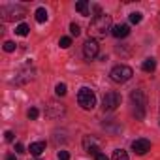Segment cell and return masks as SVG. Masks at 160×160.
Here are the masks:
<instances>
[{
    "instance_id": "obj_24",
    "label": "cell",
    "mask_w": 160,
    "mask_h": 160,
    "mask_svg": "<svg viewBox=\"0 0 160 160\" xmlns=\"http://www.w3.org/2000/svg\"><path fill=\"white\" fill-rule=\"evenodd\" d=\"M68 158H70L68 151H58V160H68Z\"/></svg>"
},
{
    "instance_id": "obj_9",
    "label": "cell",
    "mask_w": 160,
    "mask_h": 160,
    "mask_svg": "<svg viewBox=\"0 0 160 160\" xmlns=\"http://www.w3.org/2000/svg\"><path fill=\"white\" fill-rule=\"evenodd\" d=\"M32 70H23V72H19V75H15V83L17 85H23V83H28V81H32Z\"/></svg>"
},
{
    "instance_id": "obj_11",
    "label": "cell",
    "mask_w": 160,
    "mask_h": 160,
    "mask_svg": "<svg viewBox=\"0 0 160 160\" xmlns=\"http://www.w3.org/2000/svg\"><path fill=\"white\" fill-rule=\"evenodd\" d=\"M75 10L81 15H89V2L87 0H79V2H75Z\"/></svg>"
},
{
    "instance_id": "obj_22",
    "label": "cell",
    "mask_w": 160,
    "mask_h": 160,
    "mask_svg": "<svg viewBox=\"0 0 160 160\" xmlns=\"http://www.w3.org/2000/svg\"><path fill=\"white\" fill-rule=\"evenodd\" d=\"M27 115H28V119H32V121H34V119H38V115H40V111H38L36 108H30Z\"/></svg>"
},
{
    "instance_id": "obj_15",
    "label": "cell",
    "mask_w": 160,
    "mask_h": 160,
    "mask_svg": "<svg viewBox=\"0 0 160 160\" xmlns=\"http://www.w3.org/2000/svg\"><path fill=\"white\" fill-rule=\"evenodd\" d=\"M64 109H58V106L57 104H49V109H47V115L49 117H57V115H60Z\"/></svg>"
},
{
    "instance_id": "obj_13",
    "label": "cell",
    "mask_w": 160,
    "mask_h": 160,
    "mask_svg": "<svg viewBox=\"0 0 160 160\" xmlns=\"http://www.w3.org/2000/svg\"><path fill=\"white\" fill-rule=\"evenodd\" d=\"M36 21L38 23H45L47 21V10L45 8H38L36 10Z\"/></svg>"
},
{
    "instance_id": "obj_25",
    "label": "cell",
    "mask_w": 160,
    "mask_h": 160,
    "mask_svg": "<svg viewBox=\"0 0 160 160\" xmlns=\"http://www.w3.org/2000/svg\"><path fill=\"white\" fill-rule=\"evenodd\" d=\"M15 152H19V154H23V152H25V147H23V143H15Z\"/></svg>"
},
{
    "instance_id": "obj_7",
    "label": "cell",
    "mask_w": 160,
    "mask_h": 160,
    "mask_svg": "<svg viewBox=\"0 0 160 160\" xmlns=\"http://www.w3.org/2000/svg\"><path fill=\"white\" fill-rule=\"evenodd\" d=\"M132 151L136 152V154H145L147 151H151V141L149 139H136V141H132Z\"/></svg>"
},
{
    "instance_id": "obj_18",
    "label": "cell",
    "mask_w": 160,
    "mask_h": 160,
    "mask_svg": "<svg viewBox=\"0 0 160 160\" xmlns=\"http://www.w3.org/2000/svg\"><path fill=\"white\" fill-rule=\"evenodd\" d=\"M70 34H72V36H75V38L81 34V28H79V25H77V23H72V25H70Z\"/></svg>"
},
{
    "instance_id": "obj_17",
    "label": "cell",
    "mask_w": 160,
    "mask_h": 160,
    "mask_svg": "<svg viewBox=\"0 0 160 160\" xmlns=\"http://www.w3.org/2000/svg\"><path fill=\"white\" fill-rule=\"evenodd\" d=\"M141 19H143V17H141V13H138V12L130 13V23H132V25H139V23H141Z\"/></svg>"
},
{
    "instance_id": "obj_16",
    "label": "cell",
    "mask_w": 160,
    "mask_h": 160,
    "mask_svg": "<svg viewBox=\"0 0 160 160\" xmlns=\"http://www.w3.org/2000/svg\"><path fill=\"white\" fill-rule=\"evenodd\" d=\"M113 160H128V154H126V151H122V149H117V151H113Z\"/></svg>"
},
{
    "instance_id": "obj_5",
    "label": "cell",
    "mask_w": 160,
    "mask_h": 160,
    "mask_svg": "<svg viewBox=\"0 0 160 160\" xmlns=\"http://www.w3.org/2000/svg\"><path fill=\"white\" fill-rule=\"evenodd\" d=\"M119 106H121V94L119 92H108L102 100L104 111H115Z\"/></svg>"
},
{
    "instance_id": "obj_3",
    "label": "cell",
    "mask_w": 160,
    "mask_h": 160,
    "mask_svg": "<svg viewBox=\"0 0 160 160\" xmlns=\"http://www.w3.org/2000/svg\"><path fill=\"white\" fill-rule=\"evenodd\" d=\"M77 102H79V106H81L85 111H91L96 106V96H94V92L91 89L83 87V89H79V92H77Z\"/></svg>"
},
{
    "instance_id": "obj_6",
    "label": "cell",
    "mask_w": 160,
    "mask_h": 160,
    "mask_svg": "<svg viewBox=\"0 0 160 160\" xmlns=\"http://www.w3.org/2000/svg\"><path fill=\"white\" fill-rule=\"evenodd\" d=\"M132 102H134V108L138 109V111H136V115L141 119V117L145 115V104H147L143 91H134V92H132Z\"/></svg>"
},
{
    "instance_id": "obj_28",
    "label": "cell",
    "mask_w": 160,
    "mask_h": 160,
    "mask_svg": "<svg viewBox=\"0 0 160 160\" xmlns=\"http://www.w3.org/2000/svg\"><path fill=\"white\" fill-rule=\"evenodd\" d=\"M36 160H40V158H36Z\"/></svg>"
},
{
    "instance_id": "obj_27",
    "label": "cell",
    "mask_w": 160,
    "mask_h": 160,
    "mask_svg": "<svg viewBox=\"0 0 160 160\" xmlns=\"http://www.w3.org/2000/svg\"><path fill=\"white\" fill-rule=\"evenodd\" d=\"M6 160H19V158H15V154H6Z\"/></svg>"
},
{
    "instance_id": "obj_2",
    "label": "cell",
    "mask_w": 160,
    "mask_h": 160,
    "mask_svg": "<svg viewBox=\"0 0 160 160\" xmlns=\"http://www.w3.org/2000/svg\"><path fill=\"white\" fill-rule=\"evenodd\" d=\"M132 75H134L132 68L130 66H124V64H119V66H115L109 72L111 81H115V83H126V81H130V79H132Z\"/></svg>"
},
{
    "instance_id": "obj_4",
    "label": "cell",
    "mask_w": 160,
    "mask_h": 160,
    "mask_svg": "<svg viewBox=\"0 0 160 160\" xmlns=\"http://www.w3.org/2000/svg\"><path fill=\"white\" fill-rule=\"evenodd\" d=\"M98 53H100V45H98V42H96L94 38H89V40L83 43V57H85L87 60H92V58L98 57Z\"/></svg>"
},
{
    "instance_id": "obj_1",
    "label": "cell",
    "mask_w": 160,
    "mask_h": 160,
    "mask_svg": "<svg viewBox=\"0 0 160 160\" xmlns=\"http://www.w3.org/2000/svg\"><path fill=\"white\" fill-rule=\"evenodd\" d=\"M111 17L108 13H102V15H94V19L91 21V27H89V34L92 38H106L109 32H111Z\"/></svg>"
},
{
    "instance_id": "obj_26",
    "label": "cell",
    "mask_w": 160,
    "mask_h": 160,
    "mask_svg": "<svg viewBox=\"0 0 160 160\" xmlns=\"http://www.w3.org/2000/svg\"><path fill=\"white\" fill-rule=\"evenodd\" d=\"M96 160H108V156H106L104 152H98V154H96Z\"/></svg>"
},
{
    "instance_id": "obj_19",
    "label": "cell",
    "mask_w": 160,
    "mask_h": 160,
    "mask_svg": "<svg viewBox=\"0 0 160 160\" xmlns=\"http://www.w3.org/2000/svg\"><path fill=\"white\" fill-rule=\"evenodd\" d=\"M58 45H60L62 49H68V47L72 45V38H68V36H64V38H60V42H58Z\"/></svg>"
},
{
    "instance_id": "obj_21",
    "label": "cell",
    "mask_w": 160,
    "mask_h": 160,
    "mask_svg": "<svg viewBox=\"0 0 160 160\" xmlns=\"http://www.w3.org/2000/svg\"><path fill=\"white\" fill-rule=\"evenodd\" d=\"M4 51H6V53L15 51V43H13V42H4Z\"/></svg>"
},
{
    "instance_id": "obj_23",
    "label": "cell",
    "mask_w": 160,
    "mask_h": 160,
    "mask_svg": "<svg viewBox=\"0 0 160 160\" xmlns=\"http://www.w3.org/2000/svg\"><path fill=\"white\" fill-rule=\"evenodd\" d=\"M4 139H6V141H13V132H12V130H6V132H4Z\"/></svg>"
},
{
    "instance_id": "obj_10",
    "label": "cell",
    "mask_w": 160,
    "mask_h": 160,
    "mask_svg": "<svg viewBox=\"0 0 160 160\" xmlns=\"http://www.w3.org/2000/svg\"><path fill=\"white\" fill-rule=\"evenodd\" d=\"M30 154H34V156H40L43 151H45V141H36V143H30Z\"/></svg>"
},
{
    "instance_id": "obj_12",
    "label": "cell",
    "mask_w": 160,
    "mask_h": 160,
    "mask_svg": "<svg viewBox=\"0 0 160 160\" xmlns=\"http://www.w3.org/2000/svg\"><path fill=\"white\" fill-rule=\"evenodd\" d=\"M141 68H143V72L151 73V72H154V68H156V60H154V58H147V60H143Z\"/></svg>"
},
{
    "instance_id": "obj_14",
    "label": "cell",
    "mask_w": 160,
    "mask_h": 160,
    "mask_svg": "<svg viewBox=\"0 0 160 160\" xmlns=\"http://www.w3.org/2000/svg\"><path fill=\"white\" fill-rule=\"evenodd\" d=\"M28 32H30V28H28V25H25V23H21V25L15 27V34H19V36H28Z\"/></svg>"
},
{
    "instance_id": "obj_8",
    "label": "cell",
    "mask_w": 160,
    "mask_h": 160,
    "mask_svg": "<svg viewBox=\"0 0 160 160\" xmlns=\"http://www.w3.org/2000/svg\"><path fill=\"white\" fill-rule=\"evenodd\" d=\"M111 34H113L115 38H126V36L130 34V27H128V25H124V23L115 25V27L111 28Z\"/></svg>"
},
{
    "instance_id": "obj_20",
    "label": "cell",
    "mask_w": 160,
    "mask_h": 160,
    "mask_svg": "<svg viewBox=\"0 0 160 160\" xmlns=\"http://www.w3.org/2000/svg\"><path fill=\"white\" fill-rule=\"evenodd\" d=\"M55 92H57V96H64L68 91H66V85L64 83H58L57 87H55Z\"/></svg>"
}]
</instances>
